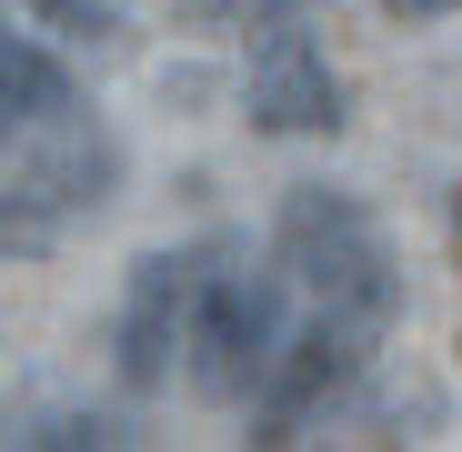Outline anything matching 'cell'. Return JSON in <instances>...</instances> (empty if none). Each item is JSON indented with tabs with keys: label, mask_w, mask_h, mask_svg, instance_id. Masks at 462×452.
Here are the masks:
<instances>
[{
	"label": "cell",
	"mask_w": 462,
	"mask_h": 452,
	"mask_svg": "<svg viewBox=\"0 0 462 452\" xmlns=\"http://www.w3.org/2000/svg\"><path fill=\"white\" fill-rule=\"evenodd\" d=\"M352 372H362V332H342V322H312L301 342H272V362H262V442H291V422L322 412Z\"/></svg>",
	"instance_id": "5b68a950"
},
{
	"label": "cell",
	"mask_w": 462,
	"mask_h": 452,
	"mask_svg": "<svg viewBox=\"0 0 462 452\" xmlns=\"http://www.w3.org/2000/svg\"><path fill=\"white\" fill-rule=\"evenodd\" d=\"M272 342H282V291L272 281H252V272H191L181 352H191V383L211 402H252Z\"/></svg>",
	"instance_id": "7a4b0ae2"
},
{
	"label": "cell",
	"mask_w": 462,
	"mask_h": 452,
	"mask_svg": "<svg viewBox=\"0 0 462 452\" xmlns=\"http://www.w3.org/2000/svg\"><path fill=\"white\" fill-rule=\"evenodd\" d=\"M51 111H70V70L51 51H0V141L11 131H41Z\"/></svg>",
	"instance_id": "52a82bcc"
},
{
	"label": "cell",
	"mask_w": 462,
	"mask_h": 452,
	"mask_svg": "<svg viewBox=\"0 0 462 452\" xmlns=\"http://www.w3.org/2000/svg\"><path fill=\"white\" fill-rule=\"evenodd\" d=\"M0 31H11V21H0Z\"/></svg>",
	"instance_id": "30bf717a"
},
{
	"label": "cell",
	"mask_w": 462,
	"mask_h": 452,
	"mask_svg": "<svg viewBox=\"0 0 462 452\" xmlns=\"http://www.w3.org/2000/svg\"><path fill=\"white\" fill-rule=\"evenodd\" d=\"M181 301H191V262H141V281H131V312H121V383H131V392H151V383L171 372Z\"/></svg>",
	"instance_id": "8992f818"
},
{
	"label": "cell",
	"mask_w": 462,
	"mask_h": 452,
	"mask_svg": "<svg viewBox=\"0 0 462 452\" xmlns=\"http://www.w3.org/2000/svg\"><path fill=\"white\" fill-rule=\"evenodd\" d=\"M393 21H442V11H462V0H382Z\"/></svg>",
	"instance_id": "9c48e42d"
},
{
	"label": "cell",
	"mask_w": 462,
	"mask_h": 452,
	"mask_svg": "<svg viewBox=\"0 0 462 452\" xmlns=\"http://www.w3.org/2000/svg\"><path fill=\"white\" fill-rule=\"evenodd\" d=\"M41 21H51V31H70V41H91V31H101L91 0H41Z\"/></svg>",
	"instance_id": "ba28073f"
},
{
	"label": "cell",
	"mask_w": 462,
	"mask_h": 452,
	"mask_svg": "<svg viewBox=\"0 0 462 452\" xmlns=\"http://www.w3.org/2000/svg\"><path fill=\"white\" fill-rule=\"evenodd\" d=\"M322 0H272L252 11V121L262 131H342V81L312 51Z\"/></svg>",
	"instance_id": "3957f363"
},
{
	"label": "cell",
	"mask_w": 462,
	"mask_h": 452,
	"mask_svg": "<svg viewBox=\"0 0 462 452\" xmlns=\"http://www.w3.org/2000/svg\"><path fill=\"white\" fill-rule=\"evenodd\" d=\"M282 272L322 301V322L342 332H382L402 312V272H393V242L372 232V211L352 191H291L282 201Z\"/></svg>",
	"instance_id": "6da1fadb"
},
{
	"label": "cell",
	"mask_w": 462,
	"mask_h": 452,
	"mask_svg": "<svg viewBox=\"0 0 462 452\" xmlns=\"http://www.w3.org/2000/svg\"><path fill=\"white\" fill-rule=\"evenodd\" d=\"M111 171H121L111 131L70 121L41 161H21L11 181H0V232H11V242H51L70 211H101V201H111Z\"/></svg>",
	"instance_id": "277c9868"
}]
</instances>
